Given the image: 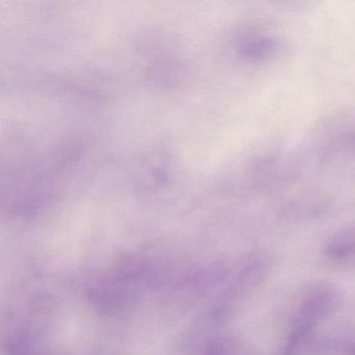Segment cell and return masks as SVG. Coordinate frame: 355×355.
Returning <instances> with one entry per match:
<instances>
[{"label": "cell", "mask_w": 355, "mask_h": 355, "mask_svg": "<svg viewBox=\"0 0 355 355\" xmlns=\"http://www.w3.org/2000/svg\"><path fill=\"white\" fill-rule=\"evenodd\" d=\"M328 257L336 261H344L355 257V232H340L326 246Z\"/></svg>", "instance_id": "2"}, {"label": "cell", "mask_w": 355, "mask_h": 355, "mask_svg": "<svg viewBox=\"0 0 355 355\" xmlns=\"http://www.w3.org/2000/svg\"><path fill=\"white\" fill-rule=\"evenodd\" d=\"M340 302L342 295L336 286L330 284H318L305 295L296 318L315 327L320 320L334 313Z\"/></svg>", "instance_id": "1"}]
</instances>
